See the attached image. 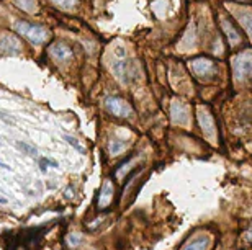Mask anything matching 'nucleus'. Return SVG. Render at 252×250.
I'll return each mask as SVG.
<instances>
[{
    "label": "nucleus",
    "mask_w": 252,
    "mask_h": 250,
    "mask_svg": "<svg viewBox=\"0 0 252 250\" xmlns=\"http://www.w3.org/2000/svg\"><path fill=\"white\" fill-rule=\"evenodd\" d=\"M15 5L28 13H32L36 10V0H15Z\"/></svg>",
    "instance_id": "obj_15"
},
{
    "label": "nucleus",
    "mask_w": 252,
    "mask_h": 250,
    "mask_svg": "<svg viewBox=\"0 0 252 250\" xmlns=\"http://www.w3.org/2000/svg\"><path fill=\"white\" fill-rule=\"evenodd\" d=\"M239 20L243 23V27L248 29V33L252 36V13H241Z\"/></svg>",
    "instance_id": "obj_16"
},
{
    "label": "nucleus",
    "mask_w": 252,
    "mask_h": 250,
    "mask_svg": "<svg viewBox=\"0 0 252 250\" xmlns=\"http://www.w3.org/2000/svg\"><path fill=\"white\" fill-rule=\"evenodd\" d=\"M49 54H51L56 61L63 62V61H67V59L72 57V49H70L69 46H65V44H63V43H56L49 48Z\"/></svg>",
    "instance_id": "obj_9"
},
{
    "label": "nucleus",
    "mask_w": 252,
    "mask_h": 250,
    "mask_svg": "<svg viewBox=\"0 0 252 250\" xmlns=\"http://www.w3.org/2000/svg\"><path fill=\"white\" fill-rule=\"evenodd\" d=\"M105 108L108 113H112L117 118H126L133 114V108L126 100L120 97H107L105 98Z\"/></svg>",
    "instance_id": "obj_3"
},
{
    "label": "nucleus",
    "mask_w": 252,
    "mask_h": 250,
    "mask_svg": "<svg viewBox=\"0 0 252 250\" xmlns=\"http://www.w3.org/2000/svg\"><path fill=\"white\" fill-rule=\"evenodd\" d=\"M246 241H248L249 244H252V224H251V227L248 229V232H246Z\"/></svg>",
    "instance_id": "obj_22"
},
{
    "label": "nucleus",
    "mask_w": 252,
    "mask_h": 250,
    "mask_svg": "<svg viewBox=\"0 0 252 250\" xmlns=\"http://www.w3.org/2000/svg\"><path fill=\"white\" fill-rule=\"evenodd\" d=\"M17 147L20 149L22 152H25L27 156H36L38 151H36V147H33V146H28L27 142H17Z\"/></svg>",
    "instance_id": "obj_17"
},
{
    "label": "nucleus",
    "mask_w": 252,
    "mask_h": 250,
    "mask_svg": "<svg viewBox=\"0 0 252 250\" xmlns=\"http://www.w3.org/2000/svg\"><path fill=\"white\" fill-rule=\"evenodd\" d=\"M198 121H200V126L203 129L205 136L208 138H213L215 136V123H213V118L208 111H200L198 113Z\"/></svg>",
    "instance_id": "obj_11"
},
{
    "label": "nucleus",
    "mask_w": 252,
    "mask_h": 250,
    "mask_svg": "<svg viewBox=\"0 0 252 250\" xmlns=\"http://www.w3.org/2000/svg\"><path fill=\"white\" fill-rule=\"evenodd\" d=\"M126 146H128V142L123 141V139H112L108 144V151L112 156H118V154H122Z\"/></svg>",
    "instance_id": "obj_14"
},
{
    "label": "nucleus",
    "mask_w": 252,
    "mask_h": 250,
    "mask_svg": "<svg viewBox=\"0 0 252 250\" xmlns=\"http://www.w3.org/2000/svg\"><path fill=\"white\" fill-rule=\"evenodd\" d=\"M46 166H51V167H59L56 161H53V159H43L41 162H39V167H41V172H46Z\"/></svg>",
    "instance_id": "obj_21"
},
{
    "label": "nucleus",
    "mask_w": 252,
    "mask_h": 250,
    "mask_svg": "<svg viewBox=\"0 0 252 250\" xmlns=\"http://www.w3.org/2000/svg\"><path fill=\"white\" fill-rule=\"evenodd\" d=\"M64 141L69 144V146H72L75 151H79L80 154H85V149H84V146H80V144L77 142V139L75 138H72V136H64Z\"/></svg>",
    "instance_id": "obj_18"
},
{
    "label": "nucleus",
    "mask_w": 252,
    "mask_h": 250,
    "mask_svg": "<svg viewBox=\"0 0 252 250\" xmlns=\"http://www.w3.org/2000/svg\"><path fill=\"white\" fill-rule=\"evenodd\" d=\"M0 167H2V168H10L8 166H7V164H5V162H0Z\"/></svg>",
    "instance_id": "obj_23"
},
{
    "label": "nucleus",
    "mask_w": 252,
    "mask_h": 250,
    "mask_svg": "<svg viewBox=\"0 0 252 250\" xmlns=\"http://www.w3.org/2000/svg\"><path fill=\"white\" fill-rule=\"evenodd\" d=\"M22 53V43L17 36H3L0 38V54H20Z\"/></svg>",
    "instance_id": "obj_8"
},
{
    "label": "nucleus",
    "mask_w": 252,
    "mask_h": 250,
    "mask_svg": "<svg viewBox=\"0 0 252 250\" xmlns=\"http://www.w3.org/2000/svg\"><path fill=\"white\" fill-rule=\"evenodd\" d=\"M190 69L198 77H205L215 72V62L208 57H198L190 62Z\"/></svg>",
    "instance_id": "obj_5"
},
{
    "label": "nucleus",
    "mask_w": 252,
    "mask_h": 250,
    "mask_svg": "<svg viewBox=\"0 0 252 250\" xmlns=\"http://www.w3.org/2000/svg\"><path fill=\"white\" fill-rule=\"evenodd\" d=\"M82 236H80V234H69L67 236V244L70 247H77V246H80V244H82Z\"/></svg>",
    "instance_id": "obj_19"
},
{
    "label": "nucleus",
    "mask_w": 252,
    "mask_h": 250,
    "mask_svg": "<svg viewBox=\"0 0 252 250\" xmlns=\"http://www.w3.org/2000/svg\"><path fill=\"white\" fill-rule=\"evenodd\" d=\"M113 193H115L113 183L110 182V180H105L103 187H102V190H100V193H98V199H97V206H98L100 211L107 209L110 204H112V201H113Z\"/></svg>",
    "instance_id": "obj_6"
},
{
    "label": "nucleus",
    "mask_w": 252,
    "mask_h": 250,
    "mask_svg": "<svg viewBox=\"0 0 252 250\" xmlns=\"http://www.w3.org/2000/svg\"><path fill=\"white\" fill-rule=\"evenodd\" d=\"M54 3L58 5V7H61V8H65V10H69V8H72L74 5H75V2L77 0H53Z\"/></svg>",
    "instance_id": "obj_20"
},
{
    "label": "nucleus",
    "mask_w": 252,
    "mask_h": 250,
    "mask_svg": "<svg viewBox=\"0 0 252 250\" xmlns=\"http://www.w3.org/2000/svg\"><path fill=\"white\" fill-rule=\"evenodd\" d=\"M18 34H22L27 39H30L33 44H43L48 39L49 33L46 28L38 27V25H30L27 22H17L13 25Z\"/></svg>",
    "instance_id": "obj_1"
},
{
    "label": "nucleus",
    "mask_w": 252,
    "mask_h": 250,
    "mask_svg": "<svg viewBox=\"0 0 252 250\" xmlns=\"http://www.w3.org/2000/svg\"><path fill=\"white\" fill-rule=\"evenodd\" d=\"M210 246H211V239L208 236L196 234V236L190 237L180 250H210Z\"/></svg>",
    "instance_id": "obj_7"
},
{
    "label": "nucleus",
    "mask_w": 252,
    "mask_h": 250,
    "mask_svg": "<svg viewBox=\"0 0 252 250\" xmlns=\"http://www.w3.org/2000/svg\"><path fill=\"white\" fill-rule=\"evenodd\" d=\"M170 114H172L174 123L179 124H185L189 119V113H187V107L182 102H174L172 107H170Z\"/></svg>",
    "instance_id": "obj_10"
},
{
    "label": "nucleus",
    "mask_w": 252,
    "mask_h": 250,
    "mask_svg": "<svg viewBox=\"0 0 252 250\" xmlns=\"http://www.w3.org/2000/svg\"><path fill=\"white\" fill-rule=\"evenodd\" d=\"M233 72L238 81H243V79L252 76V53L246 51L234 57Z\"/></svg>",
    "instance_id": "obj_2"
},
{
    "label": "nucleus",
    "mask_w": 252,
    "mask_h": 250,
    "mask_svg": "<svg viewBox=\"0 0 252 250\" xmlns=\"http://www.w3.org/2000/svg\"><path fill=\"white\" fill-rule=\"evenodd\" d=\"M113 71L123 83L133 82L138 77V67L133 61H120L113 66Z\"/></svg>",
    "instance_id": "obj_4"
},
{
    "label": "nucleus",
    "mask_w": 252,
    "mask_h": 250,
    "mask_svg": "<svg viewBox=\"0 0 252 250\" xmlns=\"http://www.w3.org/2000/svg\"><path fill=\"white\" fill-rule=\"evenodd\" d=\"M139 164V157H129L128 161H125L123 164H120V167L115 170V177L118 180H123L126 177V173H129L134 168V166Z\"/></svg>",
    "instance_id": "obj_13"
},
{
    "label": "nucleus",
    "mask_w": 252,
    "mask_h": 250,
    "mask_svg": "<svg viewBox=\"0 0 252 250\" xmlns=\"http://www.w3.org/2000/svg\"><path fill=\"white\" fill-rule=\"evenodd\" d=\"M221 27H223L226 36H228V41L231 46H238L241 43V34L238 33V29H236L233 25L229 23V20L226 18H221Z\"/></svg>",
    "instance_id": "obj_12"
}]
</instances>
